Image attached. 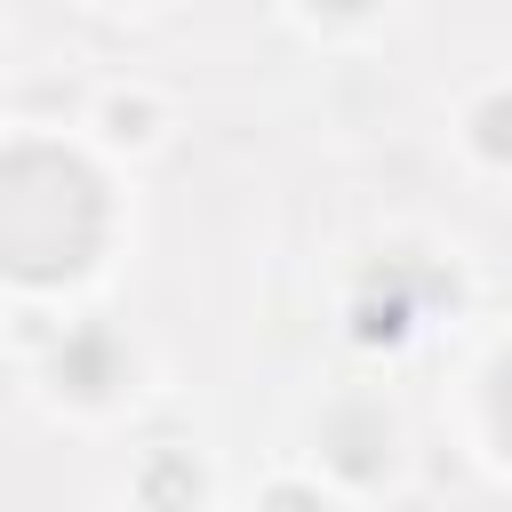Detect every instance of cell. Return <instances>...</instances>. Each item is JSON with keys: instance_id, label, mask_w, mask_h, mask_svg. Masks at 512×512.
<instances>
[{"instance_id": "1", "label": "cell", "mask_w": 512, "mask_h": 512, "mask_svg": "<svg viewBox=\"0 0 512 512\" xmlns=\"http://www.w3.org/2000/svg\"><path fill=\"white\" fill-rule=\"evenodd\" d=\"M96 232H104V192L72 152L24 144L0 160V272L64 280L88 264Z\"/></svg>"}, {"instance_id": "2", "label": "cell", "mask_w": 512, "mask_h": 512, "mask_svg": "<svg viewBox=\"0 0 512 512\" xmlns=\"http://www.w3.org/2000/svg\"><path fill=\"white\" fill-rule=\"evenodd\" d=\"M488 152H512V104H488Z\"/></svg>"}, {"instance_id": "3", "label": "cell", "mask_w": 512, "mask_h": 512, "mask_svg": "<svg viewBox=\"0 0 512 512\" xmlns=\"http://www.w3.org/2000/svg\"><path fill=\"white\" fill-rule=\"evenodd\" d=\"M496 424H504V440H512V360H504V376H496Z\"/></svg>"}]
</instances>
